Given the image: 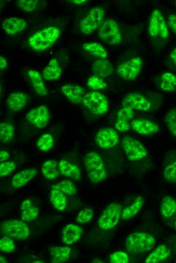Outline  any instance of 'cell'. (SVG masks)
Listing matches in <instances>:
<instances>
[{
  "mask_svg": "<svg viewBox=\"0 0 176 263\" xmlns=\"http://www.w3.org/2000/svg\"><path fill=\"white\" fill-rule=\"evenodd\" d=\"M175 6H176V1H175Z\"/></svg>",
  "mask_w": 176,
  "mask_h": 263,
  "instance_id": "53",
  "label": "cell"
},
{
  "mask_svg": "<svg viewBox=\"0 0 176 263\" xmlns=\"http://www.w3.org/2000/svg\"><path fill=\"white\" fill-rule=\"evenodd\" d=\"M16 2L18 7L23 11L30 12L36 8L38 1L37 0H18Z\"/></svg>",
  "mask_w": 176,
  "mask_h": 263,
  "instance_id": "42",
  "label": "cell"
},
{
  "mask_svg": "<svg viewBox=\"0 0 176 263\" xmlns=\"http://www.w3.org/2000/svg\"><path fill=\"white\" fill-rule=\"evenodd\" d=\"M148 32L152 37L159 35L162 38H166L168 36L169 32L165 21L162 13L157 9L154 10L151 15Z\"/></svg>",
  "mask_w": 176,
  "mask_h": 263,
  "instance_id": "10",
  "label": "cell"
},
{
  "mask_svg": "<svg viewBox=\"0 0 176 263\" xmlns=\"http://www.w3.org/2000/svg\"><path fill=\"white\" fill-rule=\"evenodd\" d=\"M131 127L138 134L142 135H151L157 133L158 125L152 121L145 118H137L131 123Z\"/></svg>",
  "mask_w": 176,
  "mask_h": 263,
  "instance_id": "15",
  "label": "cell"
},
{
  "mask_svg": "<svg viewBox=\"0 0 176 263\" xmlns=\"http://www.w3.org/2000/svg\"><path fill=\"white\" fill-rule=\"evenodd\" d=\"M161 89L167 92L176 90V75L169 72L163 73L161 76L160 82Z\"/></svg>",
  "mask_w": 176,
  "mask_h": 263,
  "instance_id": "34",
  "label": "cell"
},
{
  "mask_svg": "<svg viewBox=\"0 0 176 263\" xmlns=\"http://www.w3.org/2000/svg\"><path fill=\"white\" fill-rule=\"evenodd\" d=\"M95 141L99 147L109 149L118 144L119 136L115 129L110 127L103 128L97 133Z\"/></svg>",
  "mask_w": 176,
  "mask_h": 263,
  "instance_id": "13",
  "label": "cell"
},
{
  "mask_svg": "<svg viewBox=\"0 0 176 263\" xmlns=\"http://www.w3.org/2000/svg\"><path fill=\"white\" fill-rule=\"evenodd\" d=\"M82 233L81 227L73 224H68L63 230L62 240L67 245L72 244L80 238Z\"/></svg>",
  "mask_w": 176,
  "mask_h": 263,
  "instance_id": "20",
  "label": "cell"
},
{
  "mask_svg": "<svg viewBox=\"0 0 176 263\" xmlns=\"http://www.w3.org/2000/svg\"><path fill=\"white\" fill-rule=\"evenodd\" d=\"M60 34V30L58 27H47L32 34L28 39V43L33 50L43 51L52 47Z\"/></svg>",
  "mask_w": 176,
  "mask_h": 263,
  "instance_id": "1",
  "label": "cell"
},
{
  "mask_svg": "<svg viewBox=\"0 0 176 263\" xmlns=\"http://www.w3.org/2000/svg\"><path fill=\"white\" fill-rule=\"evenodd\" d=\"M41 171L43 176L48 180H53L59 177L58 162L54 160L46 161L42 166Z\"/></svg>",
  "mask_w": 176,
  "mask_h": 263,
  "instance_id": "31",
  "label": "cell"
},
{
  "mask_svg": "<svg viewBox=\"0 0 176 263\" xmlns=\"http://www.w3.org/2000/svg\"><path fill=\"white\" fill-rule=\"evenodd\" d=\"M0 230L3 236L19 240H25L30 233L29 229L25 223L14 219L3 222Z\"/></svg>",
  "mask_w": 176,
  "mask_h": 263,
  "instance_id": "4",
  "label": "cell"
},
{
  "mask_svg": "<svg viewBox=\"0 0 176 263\" xmlns=\"http://www.w3.org/2000/svg\"><path fill=\"white\" fill-rule=\"evenodd\" d=\"M82 103L92 113L102 115L108 109V101L106 96L98 91H91L83 96Z\"/></svg>",
  "mask_w": 176,
  "mask_h": 263,
  "instance_id": "5",
  "label": "cell"
},
{
  "mask_svg": "<svg viewBox=\"0 0 176 263\" xmlns=\"http://www.w3.org/2000/svg\"><path fill=\"white\" fill-rule=\"evenodd\" d=\"M168 24L171 31L176 34V15L170 14L168 18Z\"/></svg>",
  "mask_w": 176,
  "mask_h": 263,
  "instance_id": "46",
  "label": "cell"
},
{
  "mask_svg": "<svg viewBox=\"0 0 176 263\" xmlns=\"http://www.w3.org/2000/svg\"><path fill=\"white\" fill-rule=\"evenodd\" d=\"M155 244L154 237L145 232H135L129 235L125 242L128 252L139 254L151 250Z\"/></svg>",
  "mask_w": 176,
  "mask_h": 263,
  "instance_id": "3",
  "label": "cell"
},
{
  "mask_svg": "<svg viewBox=\"0 0 176 263\" xmlns=\"http://www.w3.org/2000/svg\"><path fill=\"white\" fill-rule=\"evenodd\" d=\"M27 75L34 90L39 96H45L48 94L42 77L38 71L35 70H29L27 71Z\"/></svg>",
  "mask_w": 176,
  "mask_h": 263,
  "instance_id": "25",
  "label": "cell"
},
{
  "mask_svg": "<svg viewBox=\"0 0 176 263\" xmlns=\"http://www.w3.org/2000/svg\"><path fill=\"white\" fill-rule=\"evenodd\" d=\"M15 249V245L12 238L4 236L0 240V249L3 252H12Z\"/></svg>",
  "mask_w": 176,
  "mask_h": 263,
  "instance_id": "43",
  "label": "cell"
},
{
  "mask_svg": "<svg viewBox=\"0 0 176 263\" xmlns=\"http://www.w3.org/2000/svg\"><path fill=\"white\" fill-rule=\"evenodd\" d=\"M84 164L92 183H99L106 179L107 174L104 163L98 152H87L84 157Z\"/></svg>",
  "mask_w": 176,
  "mask_h": 263,
  "instance_id": "2",
  "label": "cell"
},
{
  "mask_svg": "<svg viewBox=\"0 0 176 263\" xmlns=\"http://www.w3.org/2000/svg\"><path fill=\"white\" fill-rule=\"evenodd\" d=\"M133 116V110L129 107L123 106L117 113L115 128L122 132L128 130L131 127L130 121Z\"/></svg>",
  "mask_w": 176,
  "mask_h": 263,
  "instance_id": "16",
  "label": "cell"
},
{
  "mask_svg": "<svg viewBox=\"0 0 176 263\" xmlns=\"http://www.w3.org/2000/svg\"><path fill=\"white\" fill-rule=\"evenodd\" d=\"M143 60L140 57H135L120 63L117 67V73L126 81L135 79L140 73Z\"/></svg>",
  "mask_w": 176,
  "mask_h": 263,
  "instance_id": "11",
  "label": "cell"
},
{
  "mask_svg": "<svg viewBox=\"0 0 176 263\" xmlns=\"http://www.w3.org/2000/svg\"><path fill=\"white\" fill-rule=\"evenodd\" d=\"M8 63L6 58L2 56H0V69L1 70H4L7 68Z\"/></svg>",
  "mask_w": 176,
  "mask_h": 263,
  "instance_id": "47",
  "label": "cell"
},
{
  "mask_svg": "<svg viewBox=\"0 0 176 263\" xmlns=\"http://www.w3.org/2000/svg\"><path fill=\"white\" fill-rule=\"evenodd\" d=\"M37 171L33 168H26L16 173L12 179L11 184L17 188L26 185L36 175Z\"/></svg>",
  "mask_w": 176,
  "mask_h": 263,
  "instance_id": "21",
  "label": "cell"
},
{
  "mask_svg": "<svg viewBox=\"0 0 176 263\" xmlns=\"http://www.w3.org/2000/svg\"><path fill=\"white\" fill-rule=\"evenodd\" d=\"M10 157L9 153L5 150H1L0 151V161H4L7 160Z\"/></svg>",
  "mask_w": 176,
  "mask_h": 263,
  "instance_id": "48",
  "label": "cell"
},
{
  "mask_svg": "<svg viewBox=\"0 0 176 263\" xmlns=\"http://www.w3.org/2000/svg\"><path fill=\"white\" fill-rule=\"evenodd\" d=\"M16 164L13 161L2 162L0 164V177H4L12 173L16 168Z\"/></svg>",
  "mask_w": 176,
  "mask_h": 263,
  "instance_id": "44",
  "label": "cell"
},
{
  "mask_svg": "<svg viewBox=\"0 0 176 263\" xmlns=\"http://www.w3.org/2000/svg\"><path fill=\"white\" fill-rule=\"evenodd\" d=\"M83 50L91 55L99 58L106 59L107 53L105 49L99 43L89 42L82 45Z\"/></svg>",
  "mask_w": 176,
  "mask_h": 263,
  "instance_id": "33",
  "label": "cell"
},
{
  "mask_svg": "<svg viewBox=\"0 0 176 263\" xmlns=\"http://www.w3.org/2000/svg\"><path fill=\"white\" fill-rule=\"evenodd\" d=\"M62 93L73 104L82 103L84 91L82 87L73 84H65L61 88Z\"/></svg>",
  "mask_w": 176,
  "mask_h": 263,
  "instance_id": "18",
  "label": "cell"
},
{
  "mask_svg": "<svg viewBox=\"0 0 176 263\" xmlns=\"http://www.w3.org/2000/svg\"><path fill=\"white\" fill-rule=\"evenodd\" d=\"M28 121L37 128L42 129L49 123L50 112L47 106L42 105L37 106L26 114Z\"/></svg>",
  "mask_w": 176,
  "mask_h": 263,
  "instance_id": "12",
  "label": "cell"
},
{
  "mask_svg": "<svg viewBox=\"0 0 176 263\" xmlns=\"http://www.w3.org/2000/svg\"><path fill=\"white\" fill-rule=\"evenodd\" d=\"M92 70L95 75L106 77L111 75L114 68L112 63L105 59L95 61L92 66Z\"/></svg>",
  "mask_w": 176,
  "mask_h": 263,
  "instance_id": "23",
  "label": "cell"
},
{
  "mask_svg": "<svg viewBox=\"0 0 176 263\" xmlns=\"http://www.w3.org/2000/svg\"><path fill=\"white\" fill-rule=\"evenodd\" d=\"M100 38L107 44L115 45L121 41V33L117 23L112 19L106 20L99 31Z\"/></svg>",
  "mask_w": 176,
  "mask_h": 263,
  "instance_id": "9",
  "label": "cell"
},
{
  "mask_svg": "<svg viewBox=\"0 0 176 263\" xmlns=\"http://www.w3.org/2000/svg\"><path fill=\"white\" fill-rule=\"evenodd\" d=\"M122 105L131 109L143 111H149L151 108V103L146 97L135 92L129 93L125 96L122 100Z\"/></svg>",
  "mask_w": 176,
  "mask_h": 263,
  "instance_id": "14",
  "label": "cell"
},
{
  "mask_svg": "<svg viewBox=\"0 0 176 263\" xmlns=\"http://www.w3.org/2000/svg\"><path fill=\"white\" fill-rule=\"evenodd\" d=\"M58 166L59 172L61 174L76 181L81 180V170L75 164L62 159L58 162Z\"/></svg>",
  "mask_w": 176,
  "mask_h": 263,
  "instance_id": "17",
  "label": "cell"
},
{
  "mask_svg": "<svg viewBox=\"0 0 176 263\" xmlns=\"http://www.w3.org/2000/svg\"><path fill=\"white\" fill-rule=\"evenodd\" d=\"M94 215V211L90 208H85L80 210L76 218V221L79 224H85L91 221Z\"/></svg>",
  "mask_w": 176,
  "mask_h": 263,
  "instance_id": "41",
  "label": "cell"
},
{
  "mask_svg": "<svg viewBox=\"0 0 176 263\" xmlns=\"http://www.w3.org/2000/svg\"><path fill=\"white\" fill-rule=\"evenodd\" d=\"M54 140L52 135L49 133L42 134L36 143L37 147L42 151H48L53 146Z\"/></svg>",
  "mask_w": 176,
  "mask_h": 263,
  "instance_id": "37",
  "label": "cell"
},
{
  "mask_svg": "<svg viewBox=\"0 0 176 263\" xmlns=\"http://www.w3.org/2000/svg\"><path fill=\"white\" fill-rule=\"evenodd\" d=\"M51 261L53 263L63 262L69 258L70 248L67 246H52L49 248Z\"/></svg>",
  "mask_w": 176,
  "mask_h": 263,
  "instance_id": "28",
  "label": "cell"
},
{
  "mask_svg": "<svg viewBox=\"0 0 176 263\" xmlns=\"http://www.w3.org/2000/svg\"><path fill=\"white\" fill-rule=\"evenodd\" d=\"M52 189H57L68 196L74 195L77 192L74 183L68 180L61 181L51 186Z\"/></svg>",
  "mask_w": 176,
  "mask_h": 263,
  "instance_id": "36",
  "label": "cell"
},
{
  "mask_svg": "<svg viewBox=\"0 0 176 263\" xmlns=\"http://www.w3.org/2000/svg\"><path fill=\"white\" fill-rule=\"evenodd\" d=\"M2 26L6 33L14 35L24 30L26 27V22L21 18L10 17L4 21Z\"/></svg>",
  "mask_w": 176,
  "mask_h": 263,
  "instance_id": "22",
  "label": "cell"
},
{
  "mask_svg": "<svg viewBox=\"0 0 176 263\" xmlns=\"http://www.w3.org/2000/svg\"><path fill=\"white\" fill-rule=\"evenodd\" d=\"M175 227H176V220H175Z\"/></svg>",
  "mask_w": 176,
  "mask_h": 263,
  "instance_id": "52",
  "label": "cell"
},
{
  "mask_svg": "<svg viewBox=\"0 0 176 263\" xmlns=\"http://www.w3.org/2000/svg\"><path fill=\"white\" fill-rule=\"evenodd\" d=\"M62 74V69L56 58H52L43 70V78L47 81L58 79Z\"/></svg>",
  "mask_w": 176,
  "mask_h": 263,
  "instance_id": "24",
  "label": "cell"
},
{
  "mask_svg": "<svg viewBox=\"0 0 176 263\" xmlns=\"http://www.w3.org/2000/svg\"><path fill=\"white\" fill-rule=\"evenodd\" d=\"M170 249L165 245L161 244L153 250L147 257L146 263H157L165 260L170 255Z\"/></svg>",
  "mask_w": 176,
  "mask_h": 263,
  "instance_id": "27",
  "label": "cell"
},
{
  "mask_svg": "<svg viewBox=\"0 0 176 263\" xmlns=\"http://www.w3.org/2000/svg\"><path fill=\"white\" fill-rule=\"evenodd\" d=\"M28 99L27 95L24 93L16 92L11 93L8 97L7 104L11 111L17 112L25 107Z\"/></svg>",
  "mask_w": 176,
  "mask_h": 263,
  "instance_id": "19",
  "label": "cell"
},
{
  "mask_svg": "<svg viewBox=\"0 0 176 263\" xmlns=\"http://www.w3.org/2000/svg\"><path fill=\"white\" fill-rule=\"evenodd\" d=\"M104 17L105 12L102 8H93L80 22V32L84 34L93 33L101 25Z\"/></svg>",
  "mask_w": 176,
  "mask_h": 263,
  "instance_id": "7",
  "label": "cell"
},
{
  "mask_svg": "<svg viewBox=\"0 0 176 263\" xmlns=\"http://www.w3.org/2000/svg\"><path fill=\"white\" fill-rule=\"evenodd\" d=\"M122 211V206L120 203L109 204L104 208L98 220L99 227L105 230L115 227L121 216Z\"/></svg>",
  "mask_w": 176,
  "mask_h": 263,
  "instance_id": "6",
  "label": "cell"
},
{
  "mask_svg": "<svg viewBox=\"0 0 176 263\" xmlns=\"http://www.w3.org/2000/svg\"><path fill=\"white\" fill-rule=\"evenodd\" d=\"M15 128L13 125L6 122L0 124V141L1 143H8L14 138Z\"/></svg>",
  "mask_w": 176,
  "mask_h": 263,
  "instance_id": "35",
  "label": "cell"
},
{
  "mask_svg": "<svg viewBox=\"0 0 176 263\" xmlns=\"http://www.w3.org/2000/svg\"><path fill=\"white\" fill-rule=\"evenodd\" d=\"M122 146L129 161L140 160L147 155V151L145 146L135 138L128 136L123 137Z\"/></svg>",
  "mask_w": 176,
  "mask_h": 263,
  "instance_id": "8",
  "label": "cell"
},
{
  "mask_svg": "<svg viewBox=\"0 0 176 263\" xmlns=\"http://www.w3.org/2000/svg\"><path fill=\"white\" fill-rule=\"evenodd\" d=\"M169 57L173 63L176 66V47L170 52Z\"/></svg>",
  "mask_w": 176,
  "mask_h": 263,
  "instance_id": "49",
  "label": "cell"
},
{
  "mask_svg": "<svg viewBox=\"0 0 176 263\" xmlns=\"http://www.w3.org/2000/svg\"><path fill=\"white\" fill-rule=\"evenodd\" d=\"M87 85L90 89L98 91L105 89L107 84L102 78L94 75L88 78Z\"/></svg>",
  "mask_w": 176,
  "mask_h": 263,
  "instance_id": "39",
  "label": "cell"
},
{
  "mask_svg": "<svg viewBox=\"0 0 176 263\" xmlns=\"http://www.w3.org/2000/svg\"><path fill=\"white\" fill-rule=\"evenodd\" d=\"M109 260L112 263H128L129 260L126 252L119 251L111 254L109 256Z\"/></svg>",
  "mask_w": 176,
  "mask_h": 263,
  "instance_id": "45",
  "label": "cell"
},
{
  "mask_svg": "<svg viewBox=\"0 0 176 263\" xmlns=\"http://www.w3.org/2000/svg\"><path fill=\"white\" fill-rule=\"evenodd\" d=\"M0 256V262L1 263H6L8 262V260L6 259V258L2 254H1Z\"/></svg>",
  "mask_w": 176,
  "mask_h": 263,
  "instance_id": "51",
  "label": "cell"
},
{
  "mask_svg": "<svg viewBox=\"0 0 176 263\" xmlns=\"http://www.w3.org/2000/svg\"><path fill=\"white\" fill-rule=\"evenodd\" d=\"M144 204V199L142 196L136 198L134 201L129 206L122 209L121 213V219L127 220L131 218L141 209Z\"/></svg>",
  "mask_w": 176,
  "mask_h": 263,
  "instance_id": "29",
  "label": "cell"
},
{
  "mask_svg": "<svg viewBox=\"0 0 176 263\" xmlns=\"http://www.w3.org/2000/svg\"><path fill=\"white\" fill-rule=\"evenodd\" d=\"M21 218L22 220L29 222L35 220L38 215V209L33 204L30 199L23 201L20 206Z\"/></svg>",
  "mask_w": 176,
  "mask_h": 263,
  "instance_id": "26",
  "label": "cell"
},
{
  "mask_svg": "<svg viewBox=\"0 0 176 263\" xmlns=\"http://www.w3.org/2000/svg\"><path fill=\"white\" fill-rule=\"evenodd\" d=\"M50 200L53 207L58 210L63 211L66 206V195L57 189H52L50 193Z\"/></svg>",
  "mask_w": 176,
  "mask_h": 263,
  "instance_id": "30",
  "label": "cell"
},
{
  "mask_svg": "<svg viewBox=\"0 0 176 263\" xmlns=\"http://www.w3.org/2000/svg\"><path fill=\"white\" fill-rule=\"evenodd\" d=\"M163 174L167 181L176 183V160L166 166Z\"/></svg>",
  "mask_w": 176,
  "mask_h": 263,
  "instance_id": "40",
  "label": "cell"
},
{
  "mask_svg": "<svg viewBox=\"0 0 176 263\" xmlns=\"http://www.w3.org/2000/svg\"><path fill=\"white\" fill-rule=\"evenodd\" d=\"M164 122L171 134L176 137V108H172L167 112Z\"/></svg>",
  "mask_w": 176,
  "mask_h": 263,
  "instance_id": "38",
  "label": "cell"
},
{
  "mask_svg": "<svg viewBox=\"0 0 176 263\" xmlns=\"http://www.w3.org/2000/svg\"><path fill=\"white\" fill-rule=\"evenodd\" d=\"M71 2L72 3H74V4H75L82 5V4H84L86 3V2L87 1H86V0H73V1H71Z\"/></svg>",
  "mask_w": 176,
  "mask_h": 263,
  "instance_id": "50",
  "label": "cell"
},
{
  "mask_svg": "<svg viewBox=\"0 0 176 263\" xmlns=\"http://www.w3.org/2000/svg\"><path fill=\"white\" fill-rule=\"evenodd\" d=\"M160 210L164 218L171 217L176 212V201L170 196L164 197L161 202Z\"/></svg>",
  "mask_w": 176,
  "mask_h": 263,
  "instance_id": "32",
  "label": "cell"
}]
</instances>
